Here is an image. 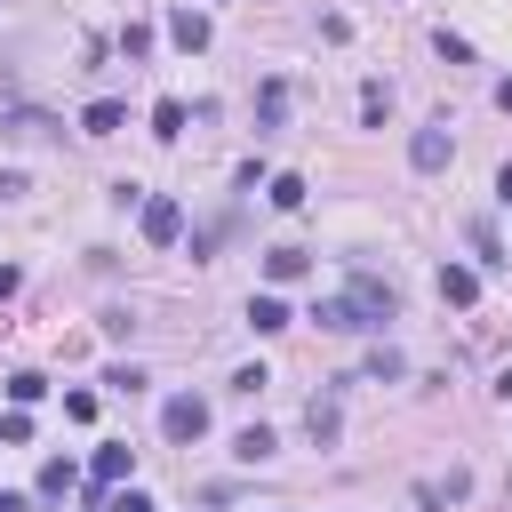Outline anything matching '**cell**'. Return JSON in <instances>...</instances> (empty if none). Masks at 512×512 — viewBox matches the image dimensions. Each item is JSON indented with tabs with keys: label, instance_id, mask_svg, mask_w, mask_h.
Here are the masks:
<instances>
[{
	"label": "cell",
	"instance_id": "cell-1",
	"mask_svg": "<svg viewBox=\"0 0 512 512\" xmlns=\"http://www.w3.org/2000/svg\"><path fill=\"white\" fill-rule=\"evenodd\" d=\"M328 336H360V328H376V320H392V296L376 288V280H352V296H328L320 312H312Z\"/></svg>",
	"mask_w": 512,
	"mask_h": 512
},
{
	"label": "cell",
	"instance_id": "cell-2",
	"mask_svg": "<svg viewBox=\"0 0 512 512\" xmlns=\"http://www.w3.org/2000/svg\"><path fill=\"white\" fill-rule=\"evenodd\" d=\"M160 432H168V440H200V432H208V400H200V392H176V400L160 408Z\"/></svg>",
	"mask_w": 512,
	"mask_h": 512
},
{
	"label": "cell",
	"instance_id": "cell-3",
	"mask_svg": "<svg viewBox=\"0 0 512 512\" xmlns=\"http://www.w3.org/2000/svg\"><path fill=\"white\" fill-rule=\"evenodd\" d=\"M144 240H152V248H168V240H184V200H168V192H152V200H144Z\"/></svg>",
	"mask_w": 512,
	"mask_h": 512
},
{
	"label": "cell",
	"instance_id": "cell-4",
	"mask_svg": "<svg viewBox=\"0 0 512 512\" xmlns=\"http://www.w3.org/2000/svg\"><path fill=\"white\" fill-rule=\"evenodd\" d=\"M448 152H456V144H448V128H416V136H408V160H416L424 176H440V168H448Z\"/></svg>",
	"mask_w": 512,
	"mask_h": 512
},
{
	"label": "cell",
	"instance_id": "cell-5",
	"mask_svg": "<svg viewBox=\"0 0 512 512\" xmlns=\"http://www.w3.org/2000/svg\"><path fill=\"white\" fill-rule=\"evenodd\" d=\"M168 40L200 56V48H208V16H200V8H176V16H168Z\"/></svg>",
	"mask_w": 512,
	"mask_h": 512
},
{
	"label": "cell",
	"instance_id": "cell-6",
	"mask_svg": "<svg viewBox=\"0 0 512 512\" xmlns=\"http://www.w3.org/2000/svg\"><path fill=\"white\" fill-rule=\"evenodd\" d=\"M304 272H312L304 248H272V256H264V280H272V288H288V280H304Z\"/></svg>",
	"mask_w": 512,
	"mask_h": 512
},
{
	"label": "cell",
	"instance_id": "cell-7",
	"mask_svg": "<svg viewBox=\"0 0 512 512\" xmlns=\"http://www.w3.org/2000/svg\"><path fill=\"white\" fill-rule=\"evenodd\" d=\"M48 128H56L48 112H8V120H0V136H8V144H40Z\"/></svg>",
	"mask_w": 512,
	"mask_h": 512
},
{
	"label": "cell",
	"instance_id": "cell-8",
	"mask_svg": "<svg viewBox=\"0 0 512 512\" xmlns=\"http://www.w3.org/2000/svg\"><path fill=\"white\" fill-rule=\"evenodd\" d=\"M440 296H448V304H472V296H480V272H472V264H440Z\"/></svg>",
	"mask_w": 512,
	"mask_h": 512
},
{
	"label": "cell",
	"instance_id": "cell-9",
	"mask_svg": "<svg viewBox=\"0 0 512 512\" xmlns=\"http://www.w3.org/2000/svg\"><path fill=\"white\" fill-rule=\"evenodd\" d=\"M248 328H256V336H280V328H288V304H280V296H256V304H248Z\"/></svg>",
	"mask_w": 512,
	"mask_h": 512
},
{
	"label": "cell",
	"instance_id": "cell-10",
	"mask_svg": "<svg viewBox=\"0 0 512 512\" xmlns=\"http://www.w3.org/2000/svg\"><path fill=\"white\" fill-rule=\"evenodd\" d=\"M304 424H312V440L328 448V440H336V424H344V416H336V392H320V400L304 408Z\"/></svg>",
	"mask_w": 512,
	"mask_h": 512
},
{
	"label": "cell",
	"instance_id": "cell-11",
	"mask_svg": "<svg viewBox=\"0 0 512 512\" xmlns=\"http://www.w3.org/2000/svg\"><path fill=\"white\" fill-rule=\"evenodd\" d=\"M32 488H40V504H56V496H72V464H64V456H48Z\"/></svg>",
	"mask_w": 512,
	"mask_h": 512
},
{
	"label": "cell",
	"instance_id": "cell-12",
	"mask_svg": "<svg viewBox=\"0 0 512 512\" xmlns=\"http://www.w3.org/2000/svg\"><path fill=\"white\" fill-rule=\"evenodd\" d=\"M152 136H160V144H176V136H184V104H176V96H160V104H152Z\"/></svg>",
	"mask_w": 512,
	"mask_h": 512
},
{
	"label": "cell",
	"instance_id": "cell-13",
	"mask_svg": "<svg viewBox=\"0 0 512 512\" xmlns=\"http://www.w3.org/2000/svg\"><path fill=\"white\" fill-rule=\"evenodd\" d=\"M88 472H96V488L128 480V448H120V440H112V448H96V464H88Z\"/></svg>",
	"mask_w": 512,
	"mask_h": 512
},
{
	"label": "cell",
	"instance_id": "cell-14",
	"mask_svg": "<svg viewBox=\"0 0 512 512\" xmlns=\"http://www.w3.org/2000/svg\"><path fill=\"white\" fill-rule=\"evenodd\" d=\"M416 504H432V512H440V504H464V472H448V480H424V488H416Z\"/></svg>",
	"mask_w": 512,
	"mask_h": 512
},
{
	"label": "cell",
	"instance_id": "cell-15",
	"mask_svg": "<svg viewBox=\"0 0 512 512\" xmlns=\"http://www.w3.org/2000/svg\"><path fill=\"white\" fill-rule=\"evenodd\" d=\"M120 120H128V112H120V104H112V96H104V104H88V112H80V128H88V136H112V128H120Z\"/></svg>",
	"mask_w": 512,
	"mask_h": 512
},
{
	"label": "cell",
	"instance_id": "cell-16",
	"mask_svg": "<svg viewBox=\"0 0 512 512\" xmlns=\"http://www.w3.org/2000/svg\"><path fill=\"white\" fill-rule=\"evenodd\" d=\"M232 456H240V464H264V456H272V432H264V424H248V432L232 440Z\"/></svg>",
	"mask_w": 512,
	"mask_h": 512
},
{
	"label": "cell",
	"instance_id": "cell-17",
	"mask_svg": "<svg viewBox=\"0 0 512 512\" xmlns=\"http://www.w3.org/2000/svg\"><path fill=\"white\" fill-rule=\"evenodd\" d=\"M40 392H48V376H32V368H24V376H8V400H16V408H32Z\"/></svg>",
	"mask_w": 512,
	"mask_h": 512
},
{
	"label": "cell",
	"instance_id": "cell-18",
	"mask_svg": "<svg viewBox=\"0 0 512 512\" xmlns=\"http://www.w3.org/2000/svg\"><path fill=\"white\" fill-rule=\"evenodd\" d=\"M272 208H304V176H272Z\"/></svg>",
	"mask_w": 512,
	"mask_h": 512
},
{
	"label": "cell",
	"instance_id": "cell-19",
	"mask_svg": "<svg viewBox=\"0 0 512 512\" xmlns=\"http://www.w3.org/2000/svg\"><path fill=\"white\" fill-rule=\"evenodd\" d=\"M0 440H8V448H24V440H32V416H24V408H8V416H0Z\"/></svg>",
	"mask_w": 512,
	"mask_h": 512
},
{
	"label": "cell",
	"instance_id": "cell-20",
	"mask_svg": "<svg viewBox=\"0 0 512 512\" xmlns=\"http://www.w3.org/2000/svg\"><path fill=\"white\" fill-rule=\"evenodd\" d=\"M368 376H376V384H384V376H400V352H392V344H376V352H368Z\"/></svg>",
	"mask_w": 512,
	"mask_h": 512
},
{
	"label": "cell",
	"instance_id": "cell-21",
	"mask_svg": "<svg viewBox=\"0 0 512 512\" xmlns=\"http://www.w3.org/2000/svg\"><path fill=\"white\" fill-rule=\"evenodd\" d=\"M104 512H152V496H144V488H128V496H112Z\"/></svg>",
	"mask_w": 512,
	"mask_h": 512
},
{
	"label": "cell",
	"instance_id": "cell-22",
	"mask_svg": "<svg viewBox=\"0 0 512 512\" xmlns=\"http://www.w3.org/2000/svg\"><path fill=\"white\" fill-rule=\"evenodd\" d=\"M24 192H32V184H24L16 168H0V200H24Z\"/></svg>",
	"mask_w": 512,
	"mask_h": 512
},
{
	"label": "cell",
	"instance_id": "cell-23",
	"mask_svg": "<svg viewBox=\"0 0 512 512\" xmlns=\"http://www.w3.org/2000/svg\"><path fill=\"white\" fill-rule=\"evenodd\" d=\"M496 200H504V208H512V168H496Z\"/></svg>",
	"mask_w": 512,
	"mask_h": 512
},
{
	"label": "cell",
	"instance_id": "cell-24",
	"mask_svg": "<svg viewBox=\"0 0 512 512\" xmlns=\"http://www.w3.org/2000/svg\"><path fill=\"white\" fill-rule=\"evenodd\" d=\"M8 296H16V272H8V264H0V304H8Z\"/></svg>",
	"mask_w": 512,
	"mask_h": 512
},
{
	"label": "cell",
	"instance_id": "cell-25",
	"mask_svg": "<svg viewBox=\"0 0 512 512\" xmlns=\"http://www.w3.org/2000/svg\"><path fill=\"white\" fill-rule=\"evenodd\" d=\"M496 112H512V80H496Z\"/></svg>",
	"mask_w": 512,
	"mask_h": 512
},
{
	"label": "cell",
	"instance_id": "cell-26",
	"mask_svg": "<svg viewBox=\"0 0 512 512\" xmlns=\"http://www.w3.org/2000/svg\"><path fill=\"white\" fill-rule=\"evenodd\" d=\"M0 512H24V496H8V488H0Z\"/></svg>",
	"mask_w": 512,
	"mask_h": 512
}]
</instances>
